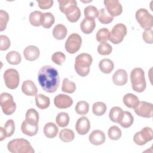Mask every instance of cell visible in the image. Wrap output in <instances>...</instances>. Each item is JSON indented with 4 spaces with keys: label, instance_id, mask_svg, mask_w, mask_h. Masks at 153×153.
I'll return each mask as SVG.
<instances>
[{
    "label": "cell",
    "instance_id": "1",
    "mask_svg": "<svg viewBox=\"0 0 153 153\" xmlns=\"http://www.w3.org/2000/svg\"><path fill=\"white\" fill-rule=\"evenodd\" d=\"M38 80L41 88L47 93L56 92L60 84L57 70L54 67L45 65L41 67L38 74Z\"/></svg>",
    "mask_w": 153,
    "mask_h": 153
},
{
    "label": "cell",
    "instance_id": "2",
    "mask_svg": "<svg viewBox=\"0 0 153 153\" xmlns=\"http://www.w3.org/2000/svg\"><path fill=\"white\" fill-rule=\"evenodd\" d=\"M93 62L91 56L88 53H81L75 58V70L81 76H86L90 72V66Z\"/></svg>",
    "mask_w": 153,
    "mask_h": 153
},
{
    "label": "cell",
    "instance_id": "3",
    "mask_svg": "<svg viewBox=\"0 0 153 153\" xmlns=\"http://www.w3.org/2000/svg\"><path fill=\"white\" fill-rule=\"evenodd\" d=\"M131 87L134 91L137 93L143 92L146 88L145 72L140 68H134L130 73Z\"/></svg>",
    "mask_w": 153,
    "mask_h": 153
},
{
    "label": "cell",
    "instance_id": "4",
    "mask_svg": "<svg viewBox=\"0 0 153 153\" xmlns=\"http://www.w3.org/2000/svg\"><path fill=\"white\" fill-rule=\"evenodd\" d=\"M7 148L12 153H33L35 152L30 142L23 138L11 140L8 143Z\"/></svg>",
    "mask_w": 153,
    "mask_h": 153
},
{
    "label": "cell",
    "instance_id": "5",
    "mask_svg": "<svg viewBox=\"0 0 153 153\" xmlns=\"http://www.w3.org/2000/svg\"><path fill=\"white\" fill-rule=\"evenodd\" d=\"M0 105L5 115L13 114L16 109V104L13 96L8 93H2L0 96Z\"/></svg>",
    "mask_w": 153,
    "mask_h": 153
},
{
    "label": "cell",
    "instance_id": "6",
    "mask_svg": "<svg viewBox=\"0 0 153 153\" xmlns=\"http://www.w3.org/2000/svg\"><path fill=\"white\" fill-rule=\"evenodd\" d=\"M127 27L124 24L118 23L112 27L109 32L108 40L114 44H118L123 41L124 37L127 34Z\"/></svg>",
    "mask_w": 153,
    "mask_h": 153
},
{
    "label": "cell",
    "instance_id": "7",
    "mask_svg": "<svg viewBox=\"0 0 153 153\" xmlns=\"http://www.w3.org/2000/svg\"><path fill=\"white\" fill-rule=\"evenodd\" d=\"M135 17L140 26L146 29L152 28L153 26V17L145 8H140L136 12Z\"/></svg>",
    "mask_w": 153,
    "mask_h": 153
},
{
    "label": "cell",
    "instance_id": "8",
    "mask_svg": "<svg viewBox=\"0 0 153 153\" xmlns=\"http://www.w3.org/2000/svg\"><path fill=\"white\" fill-rule=\"evenodd\" d=\"M4 79L7 88L11 90L16 89L20 82L19 74L15 69H8L4 72Z\"/></svg>",
    "mask_w": 153,
    "mask_h": 153
},
{
    "label": "cell",
    "instance_id": "9",
    "mask_svg": "<svg viewBox=\"0 0 153 153\" xmlns=\"http://www.w3.org/2000/svg\"><path fill=\"white\" fill-rule=\"evenodd\" d=\"M82 44V39L79 35L76 33L71 34L65 42V50L70 54L76 53Z\"/></svg>",
    "mask_w": 153,
    "mask_h": 153
},
{
    "label": "cell",
    "instance_id": "10",
    "mask_svg": "<svg viewBox=\"0 0 153 153\" xmlns=\"http://www.w3.org/2000/svg\"><path fill=\"white\" fill-rule=\"evenodd\" d=\"M153 138V131L151 127H145L140 131L135 133L133 136V141L137 145H143L152 140Z\"/></svg>",
    "mask_w": 153,
    "mask_h": 153
},
{
    "label": "cell",
    "instance_id": "11",
    "mask_svg": "<svg viewBox=\"0 0 153 153\" xmlns=\"http://www.w3.org/2000/svg\"><path fill=\"white\" fill-rule=\"evenodd\" d=\"M134 110L138 116L143 118H151L153 115L152 104L145 101H139Z\"/></svg>",
    "mask_w": 153,
    "mask_h": 153
},
{
    "label": "cell",
    "instance_id": "12",
    "mask_svg": "<svg viewBox=\"0 0 153 153\" xmlns=\"http://www.w3.org/2000/svg\"><path fill=\"white\" fill-rule=\"evenodd\" d=\"M103 3L106 10L111 16H118L122 13L123 7L118 0H105Z\"/></svg>",
    "mask_w": 153,
    "mask_h": 153
},
{
    "label": "cell",
    "instance_id": "13",
    "mask_svg": "<svg viewBox=\"0 0 153 153\" xmlns=\"http://www.w3.org/2000/svg\"><path fill=\"white\" fill-rule=\"evenodd\" d=\"M54 104L59 109H66L72 106L73 100L66 94H59L54 97Z\"/></svg>",
    "mask_w": 153,
    "mask_h": 153
},
{
    "label": "cell",
    "instance_id": "14",
    "mask_svg": "<svg viewBox=\"0 0 153 153\" xmlns=\"http://www.w3.org/2000/svg\"><path fill=\"white\" fill-rule=\"evenodd\" d=\"M90 123L86 117H81L78 118L75 124V130L80 135L86 134L90 130Z\"/></svg>",
    "mask_w": 153,
    "mask_h": 153
},
{
    "label": "cell",
    "instance_id": "15",
    "mask_svg": "<svg viewBox=\"0 0 153 153\" xmlns=\"http://www.w3.org/2000/svg\"><path fill=\"white\" fill-rule=\"evenodd\" d=\"M59 9L65 15L71 13L78 7L75 0H59Z\"/></svg>",
    "mask_w": 153,
    "mask_h": 153
},
{
    "label": "cell",
    "instance_id": "16",
    "mask_svg": "<svg viewBox=\"0 0 153 153\" xmlns=\"http://www.w3.org/2000/svg\"><path fill=\"white\" fill-rule=\"evenodd\" d=\"M88 139L90 142L94 145H100L106 140L105 133L100 130H93L89 135Z\"/></svg>",
    "mask_w": 153,
    "mask_h": 153
},
{
    "label": "cell",
    "instance_id": "17",
    "mask_svg": "<svg viewBox=\"0 0 153 153\" xmlns=\"http://www.w3.org/2000/svg\"><path fill=\"white\" fill-rule=\"evenodd\" d=\"M128 81L127 72L123 69H118L112 76V81L117 85H125Z\"/></svg>",
    "mask_w": 153,
    "mask_h": 153
},
{
    "label": "cell",
    "instance_id": "18",
    "mask_svg": "<svg viewBox=\"0 0 153 153\" xmlns=\"http://www.w3.org/2000/svg\"><path fill=\"white\" fill-rule=\"evenodd\" d=\"M40 51L39 48L34 45L26 47L23 51L25 58L29 61H34L39 57Z\"/></svg>",
    "mask_w": 153,
    "mask_h": 153
},
{
    "label": "cell",
    "instance_id": "19",
    "mask_svg": "<svg viewBox=\"0 0 153 153\" xmlns=\"http://www.w3.org/2000/svg\"><path fill=\"white\" fill-rule=\"evenodd\" d=\"M22 92L29 96H36L38 89L35 84L31 80L25 81L22 85Z\"/></svg>",
    "mask_w": 153,
    "mask_h": 153
},
{
    "label": "cell",
    "instance_id": "20",
    "mask_svg": "<svg viewBox=\"0 0 153 153\" xmlns=\"http://www.w3.org/2000/svg\"><path fill=\"white\" fill-rule=\"evenodd\" d=\"M95 26L94 19L90 17H85L80 23L81 30L85 34L91 33L94 30Z\"/></svg>",
    "mask_w": 153,
    "mask_h": 153
},
{
    "label": "cell",
    "instance_id": "21",
    "mask_svg": "<svg viewBox=\"0 0 153 153\" xmlns=\"http://www.w3.org/2000/svg\"><path fill=\"white\" fill-rule=\"evenodd\" d=\"M25 120L32 126H38L39 114L33 108L29 109L26 113Z\"/></svg>",
    "mask_w": 153,
    "mask_h": 153
},
{
    "label": "cell",
    "instance_id": "22",
    "mask_svg": "<svg viewBox=\"0 0 153 153\" xmlns=\"http://www.w3.org/2000/svg\"><path fill=\"white\" fill-rule=\"evenodd\" d=\"M58 131L59 128L57 126L53 123H47L44 127V134L48 138L55 137Z\"/></svg>",
    "mask_w": 153,
    "mask_h": 153
},
{
    "label": "cell",
    "instance_id": "23",
    "mask_svg": "<svg viewBox=\"0 0 153 153\" xmlns=\"http://www.w3.org/2000/svg\"><path fill=\"white\" fill-rule=\"evenodd\" d=\"M67 29L66 26L62 24L56 25L53 30V36L57 40L63 39L67 35Z\"/></svg>",
    "mask_w": 153,
    "mask_h": 153
},
{
    "label": "cell",
    "instance_id": "24",
    "mask_svg": "<svg viewBox=\"0 0 153 153\" xmlns=\"http://www.w3.org/2000/svg\"><path fill=\"white\" fill-rule=\"evenodd\" d=\"M124 104L128 108L134 109L139 102V98L132 93H127L123 98Z\"/></svg>",
    "mask_w": 153,
    "mask_h": 153
},
{
    "label": "cell",
    "instance_id": "25",
    "mask_svg": "<svg viewBox=\"0 0 153 153\" xmlns=\"http://www.w3.org/2000/svg\"><path fill=\"white\" fill-rule=\"evenodd\" d=\"M21 130L23 134L29 136H33L37 134L38 131V126H32L25 120L22 123Z\"/></svg>",
    "mask_w": 153,
    "mask_h": 153
},
{
    "label": "cell",
    "instance_id": "26",
    "mask_svg": "<svg viewBox=\"0 0 153 153\" xmlns=\"http://www.w3.org/2000/svg\"><path fill=\"white\" fill-rule=\"evenodd\" d=\"M35 103L38 108L45 109L50 106V100L48 97L42 94H38L35 96Z\"/></svg>",
    "mask_w": 153,
    "mask_h": 153
},
{
    "label": "cell",
    "instance_id": "27",
    "mask_svg": "<svg viewBox=\"0 0 153 153\" xmlns=\"http://www.w3.org/2000/svg\"><path fill=\"white\" fill-rule=\"evenodd\" d=\"M114 63L109 59H103L99 63V68L100 71L106 74L111 73L114 69Z\"/></svg>",
    "mask_w": 153,
    "mask_h": 153
},
{
    "label": "cell",
    "instance_id": "28",
    "mask_svg": "<svg viewBox=\"0 0 153 153\" xmlns=\"http://www.w3.org/2000/svg\"><path fill=\"white\" fill-rule=\"evenodd\" d=\"M133 121L134 118L131 114L128 111H124L123 116L118 123L123 128H127L130 127L133 124Z\"/></svg>",
    "mask_w": 153,
    "mask_h": 153
},
{
    "label": "cell",
    "instance_id": "29",
    "mask_svg": "<svg viewBox=\"0 0 153 153\" xmlns=\"http://www.w3.org/2000/svg\"><path fill=\"white\" fill-rule=\"evenodd\" d=\"M54 21V16L51 13H42L41 20V25L44 28L49 29L53 25Z\"/></svg>",
    "mask_w": 153,
    "mask_h": 153
},
{
    "label": "cell",
    "instance_id": "30",
    "mask_svg": "<svg viewBox=\"0 0 153 153\" xmlns=\"http://www.w3.org/2000/svg\"><path fill=\"white\" fill-rule=\"evenodd\" d=\"M123 112L124 111L121 108L118 106L112 107L109 111V118L112 122L118 123L123 116Z\"/></svg>",
    "mask_w": 153,
    "mask_h": 153
},
{
    "label": "cell",
    "instance_id": "31",
    "mask_svg": "<svg viewBox=\"0 0 153 153\" xmlns=\"http://www.w3.org/2000/svg\"><path fill=\"white\" fill-rule=\"evenodd\" d=\"M59 139L64 142H72L75 138L74 132L69 128H64L60 130L59 134Z\"/></svg>",
    "mask_w": 153,
    "mask_h": 153
},
{
    "label": "cell",
    "instance_id": "32",
    "mask_svg": "<svg viewBox=\"0 0 153 153\" xmlns=\"http://www.w3.org/2000/svg\"><path fill=\"white\" fill-rule=\"evenodd\" d=\"M6 60L10 64L17 65L21 62L22 57L19 52L16 51H11L7 54Z\"/></svg>",
    "mask_w": 153,
    "mask_h": 153
},
{
    "label": "cell",
    "instance_id": "33",
    "mask_svg": "<svg viewBox=\"0 0 153 153\" xmlns=\"http://www.w3.org/2000/svg\"><path fill=\"white\" fill-rule=\"evenodd\" d=\"M98 20L102 24H109L112 22L114 17L111 16L106 8H101L98 14Z\"/></svg>",
    "mask_w": 153,
    "mask_h": 153
},
{
    "label": "cell",
    "instance_id": "34",
    "mask_svg": "<svg viewBox=\"0 0 153 153\" xmlns=\"http://www.w3.org/2000/svg\"><path fill=\"white\" fill-rule=\"evenodd\" d=\"M56 122L59 127H65L69 124V116L66 112H60L56 117Z\"/></svg>",
    "mask_w": 153,
    "mask_h": 153
},
{
    "label": "cell",
    "instance_id": "35",
    "mask_svg": "<svg viewBox=\"0 0 153 153\" xmlns=\"http://www.w3.org/2000/svg\"><path fill=\"white\" fill-rule=\"evenodd\" d=\"M106 104L102 102H97L94 103L92 106L93 113L97 116L103 115L106 112Z\"/></svg>",
    "mask_w": 153,
    "mask_h": 153
},
{
    "label": "cell",
    "instance_id": "36",
    "mask_svg": "<svg viewBox=\"0 0 153 153\" xmlns=\"http://www.w3.org/2000/svg\"><path fill=\"white\" fill-rule=\"evenodd\" d=\"M76 90V85L75 84L69 80L67 78H65L63 80L62 85V91L67 93H73Z\"/></svg>",
    "mask_w": 153,
    "mask_h": 153
},
{
    "label": "cell",
    "instance_id": "37",
    "mask_svg": "<svg viewBox=\"0 0 153 153\" xmlns=\"http://www.w3.org/2000/svg\"><path fill=\"white\" fill-rule=\"evenodd\" d=\"M42 13L39 11H34L29 14V19L30 23L35 27H38L41 25V20Z\"/></svg>",
    "mask_w": 153,
    "mask_h": 153
},
{
    "label": "cell",
    "instance_id": "38",
    "mask_svg": "<svg viewBox=\"0 0 153 153\" xmlns=\"http://www.w3.org/2000/svg\"><path fill=\"white\" fill-rule=\"evenodd\" d=\"M75 110L79 115H85L88 112L89 104L86 101H79L76 103Z\"/></svg>",
    "mask_w": 153,
    "mask_h": 153
},
{
    "label": "cell",
    "instance_id": "39",
    "mask_svg": "<svg viewBox=\"0 0 153 153\" xmlns=\"http://www.w3.org/2000/svg\"><path fill=\"white\" fill-rule=\"evenodd\" d=\"M108 134L111 140H117L121 137L122 133L121 129L118 126H112L108 129Z\"/></svg>",
    "mask_w": 153,
    "mask_h": 153
},
{
    "label": "cell",
    "instance_id": "40",
    "mask_svg": "<svg viewBox=\"0 0 153 153\" xmlns=\"http://www.w3.org/2000/svg\"><path fill=\"white\" fill-rule=\"evenodd\" d=\"M109 32L107 28L103 27L100 29L96 33V40L100 43L106 42L109 38Z\"/></svg>",
    "mask_w": 153,
    "mask_h": 153
},
{
    "label": "cell",
    "instance_id": "41",
    "mask_svg": "<svg viewBox=\"0 0 153 153\" xmlns=\"http://www.w3.org/2000/svg\"><path fill=\"white\" fill-rule=\"evenodd\" d=\"M112 51V46L108 42H102L97 47V52L99 54L106 56L109 55Z\"/></svg>",
    "mask_w": 153,
    "mask_h": 153
},
{
    "label": "cell",
    "instance_id": "42",
    "mask_svg": "<svg viewBox=\"0 0 153 153\" xmlns=\"http://www.w3.org/2000/svg\"><path fill=\"white\" fill-rule=\"evenodd\" d=\"M84 13L85 17H90L94 19L98 16L99 11L96 7L93 5H88L84 8Z\"/></svg>",
    "mask_w": 153,
    "mask_h": 153
},
{
    "label": "cell",
    "instance_id": "43",
    "mask_svg": "<svg viewBox=\"0 0 153 153\" xmlns=\"http://www.w3.org/2000/svg\"><path fill=\"white\" fill-rule=\"evenodd\" d=\"M66 60V56L64 53L60 51H57L51 56V60L55 64L62 65Z\"/></svg>",
    "mask_w": 153,
    "mask_h": 153
},
{
    "label": "cell",
    "instance_id": "44",
    "mask_svg": "<svg viewBox=\"0 0 153 153\" xmlns=\"http://www.w3.org/2000/svg\"><path fill=\"white\" fill-rule=\"evenodd\" d=\"M4 128L7 134V137H11L15 131V123L14 121L12 119L8 120L4 124Z\"/></svg>",
    "mask_w": 153,
    "mask_h": 153
},
{
    "label": "cell",
    "instance_id": "45",
    "mask_svg": "<svg viewBox=\"0 0 153 153\" xmlns=\"http://www.w3.org/2000/svg\"><path fill=\"white\" fill-rule=\"evenodd\" d=\"M9 20L8 14L2 10H0V31H3L6 29L7 23Z\"/></svg>",
    "mask_w": 153,
    "mask_h": 153
},
{
    "label": "cell",
    "instance_id": "46",
    "mask_svg": "<svg viewBox=\"0 0 153 153\" xmlns=\"http://www.w3.org/2000/svg\"><path fill=\"white\" fill-rule=\"evenodd\" d=\"M65 16H66L67 19L69 22H71L72 23H75L79 20V19L81 16L80 9L78 7H77L74 11H72L71 13H70Z\"/></svg>",
    "mask_w": 153,
    "mask_h": 153
},
{
    "label": "cell",
    "instance_id": "47",
    "mask_svg": "<svg viewBox=\"0 0 153 153\" xmlns=\"http://www.w3.org/2000/svg\"><path fill=\"white\" fill-rule=\"evenodd\" d=\"M10 40L6 35H0V50L1 51L8 50L10 46Z\"/></svg>",
    "mask_w": 153,
    "mask_h": 153
},
{
    "label": "cell",
    "instance_id": "48",
    "mask_svg": "<svg viewBox=\"0 0 153 153\" xmlns=\"http://www.w3.org/2000/svg\"><path fill=\"white\" fill-rule=\"evenodd\" d=\"M142 38L143 41L147 44H152L153 42V35H152V29L149 28L145 29L142 33Z\"/></svg>",
    "mask_w": 153,
    "mask_h": 153
},
{
    "label": "cell",
    "instance_id": "49",
    "mask_svg": "<svg viewBox=\"0 0 153 153\" xmlns=\"http://www.w3.org/2000/svg\"><path fill=\"white\" fill-rule=\"evenodd\" d=\"M38 2V6L41 9L46 10L50 8L53 4V1L48 0V1H36Z\"/></svg>",
    "mask_w": 153,
    "mask_h": 153
},
{
    "label": "cell",
    "instance_id": "50",
    "mask_svg": "<svg viewBox=\"0 0 153 153\" xmlns=\"http://www.w3.org/2000/svg\"><path fill=\"white\" fill-rule=\"evenodd\" d=\"M7 137V134L5 133L4 128L1 127H0V140L2 141L4 139H5Z\"/></svg>",
    "mask_w": 153,
    "mask_h": 153
}]
</instances>
